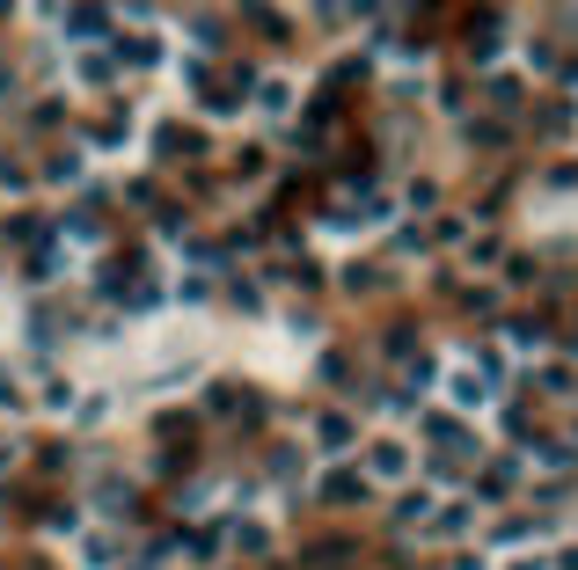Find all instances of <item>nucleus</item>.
Listing matches in <instances>:
<instances>
[{"mask_svg":"<svg viewBox=\"0 0 578 570\" xmlns=\"http://www.w3.org/2000/svg\"><path fill=\"white\" fill-rule=\"evenodd\" d=\"M418 453H425V476L432 483H469L476 476V461H484V439H476V417H461V410H425L418 417Z\"/></svg>","mask_w":578,"mask_h":570,"instance_id":"nucleus-1","label":"nucleus"},{"mask_svg":"<svg viewBox=\"0 0 578 570\" xmlns=\"http://www.w3.org/2000/svg\"><path fill=\"white\" fill-rule=\"evenodd\" d=\"M249 96H257V103L271 110V118H279V110H293V88H286V81H257Z\"/></svg>","mask_w":578,"mask_h":570,"instance_id":"nucleus-13","label":"nucleus"},{"mask_svg":"<svg viewBox=\"0 0 578 570\" xmlns=\"http://www.w3.org/2000/svg\"><path fill=\"white\" fill-rule=\"evenodd\" d=\"M316 447L322 453H351V447H359V417H351V410H322L316 417Z\"/></svg>","mask_w":578,"mask_h":570,"instance_id":"nucleus-9","label":"nucleus"},{"mask_svg":"<svg viewBox=\"0 0 578 570\" xmlns=\"http://www.w3.org/2000/svg\"><path fill=\"white\" fill-rule=\"evenodd\" d=\"M564 37H571V44H578V0H571V8H564Z\"/></svg>","mask_w":578,"mask_h":570,"instance_id":"nucleus-18","label":"nucleus"},{"mask_svg":"<svg viewBox=\"0 0 578 570\" xmlns=\"http://www.w3.org/2000/svg\"><path fill=\"white\" fill-rule=\"evenodd\" d=\"M484 103H491V118H512L520 124V110H527V81L512 67H491L484 73Z\"/></svg>","mask_w":578,"mask_h":570,"instance_id":"nucleus-7","label":"nucleus"},{"mask_svg":"<svg viewBox=\"0 0 578 570\" xmlns=\"http://www.w3.org/2000/svg\"><path fill=\"white\" fill-rule=\"evenodd\" d=\"M461 44H469V59H476V67L491 73L498 59L512 52V22H506V16H491V8H484V16H469V37H461Z\"/></svg>","mask_w":578,"mask_h":570,"instance_id":"nucleus-6","label":"nucleus"},{"mask_svg":"<svg viewBox=\"0 0 578 570\" xmlns=\"http://www.w3.org/2000/svg\"><path fill=\"white\" fill-rule=\"evenodd\" d=\"M124 139H132V110H124V118H103V124H96V147H124Z\"/></svg>","mask_w":578,"mask_h":570,"instance_id":"nucleus-15","label":"nucleus"},{"mask_svg":"<svg viewBox=\"0 0 578 570\" xmlns=\"http://www.w3.org/2000/svg\"><path fill=\"white\" fill-rule=\"evenodd\" d=\"M373 483H367V468H330L322 476V504H367Z\"/></svg>","mask_w":578,"mask_h":570,"instance_id":"nucleus-10","label":"nucleus"},{"mask_svg":"<svg viewBox=\"0 0 578 570\" xmlns=\"http://www.w3.org/2000/svg\"><path fill=\"white\" fill-rule=\"evenodd\" d=\"M59 30H67L73 44H96V37H110V8L103 0H73V16H59Z\"/></svg>","mask_w":578,"mask_h":570,"instance_id":"nucleus-8","label":"nucleus"},{"mask_svg":"<svg viewBox=\"0 0 578 570\" xmlns=\"http://www.w3.org/2000/svg\"><path fill=\"white\" fill-rule=\"evenodd\" d=\"M527 483H535V476H527V461L506 447V453H484V461H476L469 498H476V504H491V512H506V504L527 498Z\"/></svg>","mask_w":578,"mask_h":570,"instance_id":"nucleus-2","label":"nucleus"},{"mask_svg":"<svg viewBox=\"0 0 578 570\" xmlns=\"http://www.w3.org/2000/svg\"><path fill=\"white\" fill-rule=\"evenodd\" d=\"M498 344L512 351V359H549L557 351V314H542V308H506L498 314Z\"/></svg>","mask_w":578,"mask_h":570,"instance_id":"nucleus-3","label":"nucleus"},{"mask_svg":"<svg viewBox=\"0 0 578 570\" xmlns=\"http://www.w3.org/2000/svg\"><path fill=\"white\" fill-rule=\"evenodd\" d=\"M155 139H161V161H176V154H183V161H191V154H206V132H198V124H176V118H169Z\"/></svg>","mask_w":578,"mask_h":570,"instance_id":"nucleus-11","label":"nucleus"},{"mask_svg":"<svg viewBox=\"0 0 578 570\" xmlns=\"http://www.w3.org/2000/svg\"><path fill=\"white\" fill-rule=\"evenodd\" d=\"M44 176H52V183H81V154H52Z\"/></svg>","mask_w":578,"mask_h":570,"instance_id":"nucleus-17","label":"nucleus"},{"mask_svg":"<svg viewBox=\"0 0 578 570\" xmlns=\"http://www.w3.org/2000/svg\"><path fill=\"white\" fill-rule=\"evenodd\" d=\"M359 468H367V483L373 490H396V483H410V468H418V447H403V439H373L367 453H359Z\"/></svg>","mask_w":578,"mask_h":570,"instance_id":"nucleus-5","label":"nucleus"},{"mask_svg":"<svg viewBox=\"0 0 578 570\" xmlns=\"http://www.w3.org/2000/svg\"><path fill=\"white\" fill-rule=\"evenodd\" d=\"M345 286H351V293H381V286H388V271H381V263H351V271H345Z\"/></svg>","mask_w":578,"mask_h":570,"instance_id":"nucleus-12","label":"nucleus"},{"mask_svg":"<svg viewBox=\"0 0 578 570\" xmlns=\"http://www.w3.org/2000/svg\"><path fill=\"white\" fill-rule=\"evenodd\" d=\"M403 206L410 212H439V183H432V176H418V183L403 190Z\"/></svg>","mask_w":578,"mask_h":570,"instance_id":"nucleus-14","label":"nucleus"},{"mask_svg":"<svg viewBox=\"0 0 578 570\" xmlns=\"http://www.w3.org/2000/svg\"><path fill=\"white\" fill-rule=\"evenodd\" d=\"M520 132H535L542 147H571V132H578V110H571V96H542V103H527L520 110Z\"/></svg>","mask_w":578,"mask_h":570,"instance_id":"nucleus-4","label":"nucleus"},{"mask_svg":"<svg viewBox=\"0 0 578 570\" xmlns=\"http://www.w3.org/2000/svg\"><path fill=\"white\" fill-rule=\"evenodd\" d=\"M439 110H447V118H469V88H461V81H439Z\"/></svg>","mask_w":578,"mask_h":570,"instance_id":"nucleus-16","label":"nucleus"}]
</instances>
